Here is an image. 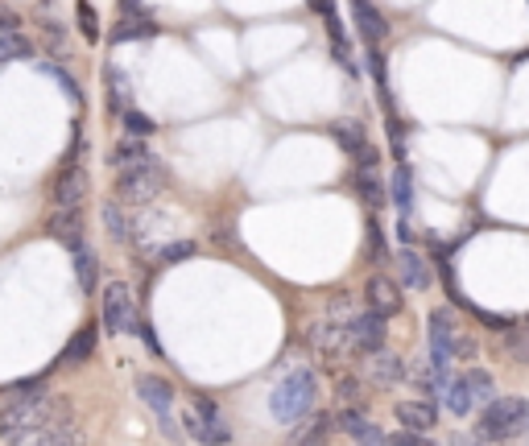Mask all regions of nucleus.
Instances as JSON below:
<instances>
[{"instance_id":"f257e3e1","label":"nucleus","mask_w":529,"mask_h":446,"mask_svg":"<svg viewBox=\"0 0 529 446\" xmlns=\"http://www.w3.org/2000/svg\"><path fill=\"white\" fill-rule=\"evenodd\" d=\"M59 418H71V410L62 401L46 397V393H21V401H12V405L0 410V438L21 442L25 434H34V430L59 422Z\"/></svg>"},{"instance_id":"f03ea898","label":"nucleus","mask_w":529,"mask_h":446,"mask_svg":"<svg viewBox=\"0 0 529 446\" xmlns=\"http://www.w3.org/2000/svg\"><path fill=\"white\" fill-rule=\"evenodd\" d=\"M529 434V397H493L480 410L476 438L484 442H509V438Z\"/></svg>"},{"instance_id":"7ed1b4c3","label":"nucleus","mask_w":529,"mask_h":446,"mask_svg":"<svg viewBox=\"0 0 529 446\" xmlns=\"http://www.w3.org/2000/svg\"><path fill=\"white\" fill-rule=\"evenodd\" d=\"M314 401H319V376H314L311 368H294V372H286V380L273 388L269 405H273L277 422L294 426L314 410Z\"/></svg>"},{"instance_id":"20e7f679","label":"nucleus","mask_w":529,"mask_h":446,"mask_svg":"<svg viewBox=\"0 0 529 446\" xmlns=\"http://www.w3.org/2000/svg\"><path fill=\"white\" fill-rule=\"evenodd\" d=\"M162 186H166L162 166H157V161H145V166L121 169V178H116V199H121V203H132V207H145V203H154Z\"/></svg>"},{"instance_id":"39448f33","label":"nucleus","mask_w":529,"mask_h":446,"mask_svg":"<svg viewBox=\"0 0 529 446\" xmlns=\"http://www.w3.org/2000/svg\"><path fill=\"white\" fill-rule=\"evenodd\" d=\"M99 310H104V323H108L112 335L141 331V323H137V306H132V290L124 286V281H108V286H104V301H99Z\"/></svg>"},{"instance_id":"423d86ee","label":"nucleus","mask_w":529,"mask_h":446,"mask_svg":"<svg viewBox=\"0 0 529 446\" xmlns=\"http://www.w3.org/2000/svg\"><path fill=\"white\" fill-rule=\"evenodd\" d=\"M459 326H455V314L446 310V306H438V310L430 314V364L438 368V372H451V360L459 356Z\"/></svg>"},{"instance_id":"0eeeda50","label":"nucleus","mask_w":529,"mask_h":446,"mask_svg":"<svg viewBox=\"0 0 529 446\" xmlns=\"http://www.w3.org/2000/svg\"><path fill=\"white\" fill-rule=\"evenodd\" d=\"M137 393H141V401L157 413L162 430H166L170 438H178L182 430L174 426V388H170L166 380H157V376H141V380H137Z\"/></svg>"},{"instance_id":"6e6552de","label":"nucleus","mask_w":529,"mask_h":446,"mask_svg":"<svg viewBox=\"0 0 529 446\" xmlns=\"http://www.w3.org/2000/svg\"><path fill=\"white\" fill-rule=\"evenodd\" d=\"M311 343L314 351L323 356V360H339V356H348L351 348V335H348V323H336V318H323V323L311 326Z\"/></svg>"},{"instance_id":"1a4fd4ad","label":"nucleus","mask_w":529,"mask_h":446,"mask_svg":"<svg viewBox=\"0 0 529 446\" xmlns=\"http://www.w3.org/2000/svg\"><path fill=\"white\" fill-rule=\"evenodd\" d=\"M348 335H351V348L356 351H376L385 348V314L381 310H368V314H356V318H348Z\"/></svg>"},{"instance_id":"9d476101","label":"nucleus","mask_w":529,"mask_h":446,"mask_svg":"<svg viewBox=\"0 0 529 446\" xmlns=\"http://www.w3.org/2000/svg\"><path fill=\"white\" fill-rule=\"evenodd\" d=\"M46 228H50V236L59 244H67V248H79L83 244V207L75 203V207H54V215L46 219Z\"/></svg>"},{"instance_id":"9b49d317","label":"nucleus","mask_w":529,"mask_h":446,"mask_svg":"<svg viewBox=\"0 0 529 446\" xmlns=\"http://www.w3.org/2000/svg\"><path fill=\"white\" fill-rule=\"evenodd\" d=\"M331 137H336L339 145L348 149V157H356L360 166H376V145L364 137V124H356V121H339V124H331Z\"/></svg>"},{"instance_id":"f8f14e48","label":"nucleus","mask_w":529,"mask_h":446,"mask_svg":"<svg viewBox=\"0 0 529 446\" xmlns=\"http://www.w3.org/2000/svg\"><path fill=\"white\" fill-rule=\"evenodd\" d=\"M364 376L381 388H393L397 380L406 376V364H401V356H393V351L376 348V351H368V360H364Z\"/></svg>"},{"instance_id":"ddd939ff","label":"nucleus","mask_w":529,"mask_h":446,"mask_svg":"<svg viewBox=\"0 0 529 446\" xmlns=\"http://www.w3.org/2000/svg\"><path fill=\"white\" fill-rule=\"evenodd\" d=\"M87 186H91V178H87L83 166H67L59 174V182H54V207H75L87 199Z\"/></svg>"},{"instance_id":"4468645a","label":"nucleus","mask_w":529,"mask_h":446,"mask_svg":"<svg viewBox=\"0 0 529 446\" xmlns=\"http://www.w3.org/2000/svg\"><path fill=\"white\" fill-rule=\"evenodd\" d=\"M351 21H356V29H360V37L368 42V46H376V42H385L389 21L373 9V4H368V0H351Z\"/></svg>"},{"instance_id":"2eb2a0df","label":"nucleus","mask_w":529,"mask_h":446,"mask_svg":"<svg viewBox=\"0 0 529 446\" xmlns=\"http://www.w3.org/2000/svg\"><path fill=\"white\" fill-rule=\"evenodd\" d=\"M336 426H339V430H343L348 438H356V442H385V430L368 422V413H360L356 405H348V410L339 413Z\"/></svg>"},{"instance_id":"dca6fc26","label":"nucleus","mask_w":529,"mask_h":446,"mask_svg":"<svg viewBox=\"0 0 529 446\" xmlns=\"http://www.w3.org/2000/svg\"><path fill=\"white\" fill-rule=\"evenodd\" d=\"M397 422L409 426V430H434V422H438V410H434V401H397Z\"/></svg>"},{"instance_id":"f3484780","label":"nucleus","mask_w":529,"mask_h":446,"mask_svg":"<svg viewBox=\"0 0 529 446\" xmlns=\"http://www.w3.org/2000/svg\"><path fill=\"white\" fill-rule=\"evenodd\" d=\"M397 269H401L406 290H430V265H426V256H422V253L401 248V253H397Z\"/></svg>"},{"instance_id":"a211bd4d","label":"nucleus","mask_w":529,"mask_h":446,"mask_svg":"<svg viewBox=\"0 0 529 446\" xmlns=\"http://www.w3.org/2000/svg\"><path fill=\"white\" fill-rule=\"evenodd\" d=\"M364 298H368V310H381L385 318L401 310V290H397L389 278H368V286H364Z\"/></svg>"},{"instance_id":"6ab92c4d","label":"nucleus","mask_w":529,"mask_h":446,"mask_svg":"<svg viewBox=\"0 0 529 446\" xmlns=\"http://www.w3.org/2000/svg\"><path fill=\"white\" fill-rule=\"evenodd\" d=\"M91 356H96V326H79L62 348V364H87Z\"/></svg>"},{"instance_id":"aec40b11","label":"nucleus","mask_w":529,"mask_h":446,"mask_svg":"<svg viewBox=\"0 0 529 446\" xmlns=\"http://www.w3.org/2000/svg\"><path fill=\"white\" fill-rule=\"evenodd\" d=\"M108 161H112L116 169H129V166H145V161H154V153L145 149L141 137H132V133H129V141H121V145L112 149Z\"/></svg>"},{"instance_id":"412c9836","label":"nucleus","mask_w":529,"mask_h":446,"mask_svg":"<svg viewBox=\"0 0 529 446\" xmlns=\"http://www.w3.org/2000/svg\"><path fill=\"white\" fill-rule=\"evenodd\" d=\"M443 401H446V410L455 413V418H468L471 413V385H468V376H451V385H446V393H443Z\"/></svg>"},{"instance_id":"4be33fe9","label":"nucleus","mask_w":529,"mask_h":446,"mask_svg":"<svg viewBox=\"0 0 529 446\" xmlns=\"http://www.w3.org/2000/svg\"><path fill=\"white\" fill-rule=\"evenodd\" d=\"M75 278H79V286H83L87 293L99 286V261H96V253H91L87 244L75 248Z\"/></svg>"},{"instance_id":"5701e85b","label":"nucleus","mask_w":529,"mask_h":446,"mask_svg":"<svg viewBox=\"0 0 529 446\" xmlns=\"http://www.w3.org/2000/svg\"><path fill=\"white\" fill-rule=\"evenodd\" d=\"M21 59H34V42L21 34H12V29H4V34H0V67H4V62H21Z\"/></svg>"},{"instance_id":"b1692460","label":"nucleus","mask_w":529,"mask_h":446,"mask_svg":"<svg viewBox=\"0 0 529 446\" xmlns=\"http://www.w3.org/2000/svg\"><path fill=\"white\" fill-rule=\"evenodd\" d=\"M393 203L401 215H409V207H414V174H409V166L393 169Z\"/></svg>"},{"instance_id":"393cba45","label":"nucleus","mask_w":529,"mask_h":446,"mask_svg":"<svg viewBox=\"0 0 529 446\" xmlns=\"http://www.w3.org/2000/svg\"><path fill=\"white\" fill-rule=\"evenodd\" d=\"M356 186H360V199L368 207L385 203V186H381V178L373 174V166H360V174H356Z\"/></svg>"},{"instance_id":"a878e982","label":"nucleus","mask_w":529,"mask_h":446,"mask_svg":"<svg viewBox=\"0 0 529 446\" xmlns=\"http://www.w3.org/2000/svg\"><path fill=\"white\" fill-rule=\"evenodd\" d=\"M468 385H471V397L476 401H484V405H488V401L496 397V380H493V372H484V368H468Z\"/></svg>"},{"instance_id":"bb28decb","label":"nucleus","mask_w":529,"mask_h":446,"mask_svg":"<svg viewBox=\"0 0 529 446\" xmlns=\"http://www.w3.org/2000/svg\"><path fill=\"white\" fill-rule=\"evenodd\" d=\"M199 253V244L194 240H174V244H162L157 248V265H178V261H186V256H194Z\"/></svg>"},{"instance_id":"cd10ccee","label":"nucleus","mask_w":529,"mask_h":446,"mask_svg":"<svg viewBox=\"0 0 529 446\" xmlns=\"http://www.w3.org/2000/svg\"><path fill=\"white\" fill-rule=\"evenodd\" d=\"M154 34H157L154 21H121L108 37H112V42H129V37H154Z\"/></svg>"},{"instance_id":"c85d7f7f","label":"nucleus","mask_w":529,"mask_h":446,"mask_svg":"<svg viewBox=\"0 0 529 446\" xmlns=\"http://www.w3.org/2000/svg\"><path fill=\"white\" fill-rule=\"evenodd\" d=\"M104 223H108V236L112 240H129V223H124V215H121V199L116 203H104Z\"/></svg>"},{"instance_id":"c756f323","label":"nucleus","mask_w":529,"mask_h":446,"mask_svg":"<svg viewBox=\"0 0 529 446\" xmlns=\"http://www.w3.org/2000/svg\"><path fill=\"white\" fill-rule=\"evenodd\" d=\"M108 83H112V108H116V112L132 108V104H129V99H132V91H129V79H124L121 71H108Z\"/></svg>"},{"instance_id":"7c9ffc66","label":"nucleus","mask_w":529,"mask_h":446,"mask_svg":"<svg viewBox=\"0 0 529 446\" xmlns=\"http://www.w3.org/2000/svg\"><path fill=\"white\" fill-rule=\"evenodd\" d=\"M75 17H79V25H83L87 42H99V17H96V9H91L87 0H79V4H75Z\"/></svg>"},{"instance_id":"2f4dec72","label":"nucleus","mask_w":529,"mask_h":446,"mask_svg":"<svg viewBox=\"0 0 529 446\" xmlns=\"http://www.w3.org/2000/svg\"><path fill=\"white\" fill-rule=\"evenodd\" d=\"M121 121H124V129H129L132 137H149V133H154V121H149L145 112H137V108H124Z\"/></svg>"},{"instance_id":"473e14b6","label":"nucleus","mask_w":529,"mask_h":446,"mask_svg":"<svg viewBox=\"0 0 529 446\" xmlns=\"http://www.w3.org/2000/svg\"><path fill=\"white\" fill-rule=\"evenodd\" d=\"M42 71H46L50 79H54V83H59L62 91H67V96L75 99V104H83V91H79V83H75V79H71L67 71H59V67H42Z\"/></svg>"},{"instance_id":"72a5a7b5","label":"nucleus","mask_w":529,"mask_h":446,"mask_svg":"<svg viewBox=\"0 0 529 446\" xmlns=\"http://www.w3.org/2000/svg\"><path fill=\"white\" fill-rule=\"evenodd\" d=\"M331 422H336L331 413H314V426H311V430H298V438H306V442H319V438L331 434Z\"/></svg>"},{"instance_id":"f704fd0d","label":"nucleus","mask_w":529,"mask_h":446,"mask_svg":"<svg viewBox=\"0 0 529 446\" xmlns=\"http://www.w3.org/2000/svg\"><path fill=\"white\" fill-rule=\"evenodd\" d=\"M368 253H373V261H385V236H381V223L376 219H368Z\"/></svg>"},{"instance_id":"c9c22d12","label":"nucleus","mask_w":529,"mask_h":446,"mask_svg":"<svg viewBox=\"0 0 529 446\" xmlns=\"http://www.w3.org/2000/svg\"><path fill=\"white\" fill-rule=\"evenodd\" d=\"M336 393H339V401H343V405H356V401H360V380H356V376H343Z\"/></svg>"},{"instance_id":"e433bc0d","label":"nucleus","mask_w":529,"mask_h":446,"mask_svg":"<svg viewBox=\"0 0 529 446\" xmlns=\"http://www.w3.org/2000/svg\"><path fill=\"white\" fill-rule=\"evenodd\" d=\"M509 356H517V360H529V335L513 326V335H509Z\"/></svg>"},{"instance_id":"4c0bfd02","label":"nucleus","mask_w":529,"mask_h":446,"mask_svg":"<svg viewBox=\"0 0 529 446\" xmlns=\"http://www.w3.org/2000/svg\"><path fill=\"white\" fill-rule=\"evenodd\" d=\"M364 59H368V71H373V79H376V83H381V91H385V59H381L376 50H368Z\"/></svg>"},{"instance_id":"58836bf2","label":"nucleus","mask_w":529,"mask_h":446,"mask_svg":"<svg viewBox=\"0 0 529 446\" xmlns=\"http://www.w3.org/2000/svg\"><path fill=\"white\" fill-rule=\"evenodd\" d=\"M141 335H145V343H149V351H154V356H157V335H154V331H149V326H145V323H141Z\"/></svg>"},{"instance_id":"ea45409f","label":"nucleus","mask_w":529,"mask_h":446,"mask_svg":"<svg viewBox=\"0 0 529 446\" xmlns=\"http://www.w3.org/2000/svg\"><path fill=\"white\" fill-rule=\"evenodd\" d=\"M311 9H314V12H323V17H327V12H331V0H311Z\"/></svg>"}]
</instances>
